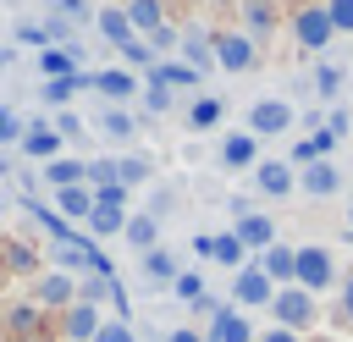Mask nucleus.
<instances>
[{
    "instance_id": "obj_6",
    "label": "nucleus",
    "mask_w": 353,
    "mask_h": 342,
    "mask_svg": "<svg viewBox=\"0 0 353 342\" xmlns=\"http://www.w3.org/2000/svg\"><path fill=\"white\" fill-rule=\"evenodd\" d=\"M61 132H55V121H22V138H17V149L28 154V160H39V165H50V160H61Z\"/></svg>"
},
{
    "instance_id": "obj_37",
    "label": "nucleus",
    "mask_w": 353,
    "mask_h": 342,
    "mask_svg": "<svg viewBox=\"0 0 353 342\" xmlns=\"http://www.w3.org/2000/svg\"><path fill=\"white\" fill-rule=\"evenodd\" d=\"M17 138H22V116H17L11 105H0V149H11Z\"/></svg>"
},
{
    "instance_id": "obj_7",
    "label": "nucleus",
    "mask_w": 353,
    "mask_h": 342,
    "mask_svg": "<svg viewBox=\"0 0 353 342\" xmlns=\"http://www.w3.org/2000/svg\"><path fill=\"white\" fill-rule=\"evenodd\" d=\"M292 33H298V44H303V50H325V44L336 39V28H331V11H325V6H303V11L292 17Z\"/></svg>"
},
{
    "instance_id": "obj_49",
    "label": "nucleus",
    "mask_w": 353,
    "mask_h": 342,
    "mask_svg": "<svg viewBox=\"0 0 353 342\" xmlns=\"http://www.w3.org/2000/svg\"><path fill=\"white\" fill-rule=\"evenodd\" d=\"M165 342H204L193 325H176V331H165Z\"/></svg>"
},
{
    "instance_id": "obj_19",
    "label": "nucleus",
    "mask_w": 353,
    "mask_h": 342,
    "mask_svg": "<svg viewBox=\"0 0 353 342\" xmlns=\"http://www.w3.org/2000/svg\"><path fill=\"white\" fill-rule=\"evenodd\" d=\"M121 237L132 243V254H149V248H160V221H154V215H143V210H132V215H127V226H121Z\"/></svg>"
},
{
    "instance_id": "obj_11",
    "label": "nucleus",
    "mask_w": 353,
    "mask_h": 342,
    "mask_svg": "<svg viewBox=\"0 0 353 342\" xmlns=\"http://www.w3.org/2000/svg\"><path fill=\"white\" fill-rule=\"evenodd\" d=\"M254 55H259V50H254L248 33H221V39H215V66H221V72H248Z\"/></svg>"
},
{
    "instance_id": "obj_36",
    "label": "nucleus",
    "mask_w": 353,
    "mask_h": 342,
    "mask_svg": "<svg viewBox=\"0 0 353 342\" xmlns=\"http://www.w3.org/2000/svg\"><path fill=\"white\" fill-rule=\"evenodd\" d=\"M171 292H176L182 303H199V298H204V276H199V270H176V281H171Z\"/></svg>"
},
{
    "instance_id": "obj_47",
    "label": "nucleus",
    "mask_w": 353,
    "mask_h": 342,
    "mask_svg": "<svg viewBox=\"0 0 353 342\" xmlns=\"http://www.w3.org/2000/svg\"><path fill=\"white\" fill-rule=\"evenodd\" d=\"M17 39H22V44H44V28H39V22H28V28H17Z\"/></svg>"
},
{
    "instance_id": "obj_41",
    "label": "nucleus",
    "mask_w": 353,
    "mask_h": 342,
    "mask_svg": "<svg viewBox=\"0 0 353 342\" xmlns=\"http://www.w3.org/2000/svg\"><path fill=\"white\" fill-rule=\"evenodd\" d=\"M94 342H138V336H132V325H127V320H105V325L94 331Z\"/></svg>"
},
{
    "instance_id": "obj_43",
    "label": "nucleus",
    "mask_w": 353,
    "mask_h": 342,
    "mask_svg": "<svg viewBox=\"0 0 353 342\" xmlns=\"http://www.w3.org/2000/svg\"><path fill=\"white\" fill-rule=\"evenodd\" d=\"M55 132H61V138H83V121H77L72 110H55Z\"/></svg>"
},
{
    "instance_id": "obj_34",
    "label": "nucleus",
    "mask_w": 353,
    "mask_h": 342,
    "mask_svg": "<svg viewBox=\"0 0 353 342\" xmlns=\"http://www.w3.org/2000/svg\"><path fill=\"white\" fill-rule=\"evenodd\" d=\"M50 6H55V17H61V22H72V28H88V22H94V11H99V6H88V0H50Z\"/></svg>"
},
{
    "instance_id": "obj_14",
    "label": "nucleus",
    "mask_w": 353,
    "mask_h": 342,
    "mask_svg": "<svg viewBox=\"0 0 353 342\" xmlns=\"http://www.w3.org/2000/svg\"><path fill=\"white\" fill-rule=\"evenodd\" d=\"M143 83H160V88H199L204 72H193L188 61H154V66L143 72Z\"/></svg>"
},
{
    "instance_id": "obj_46",
    "label": "nucleus",
    "mask_w": 353,
    "mask_h": 342,
    "mask_svg": "<svg viewBox=\"0 0 353 342\" xmlns=\"http://www.w3.org/2000/svg\"><path fill=\"white\" fill-rule=\"evenodd\" d=\"M254 342H303V336H298V331H281V325H265Z\"/></svg>"
},
{
    "instance_id": "obj_16",
    "label": "nucleus",
    "mask_w": 353,
    "mask_h": 342,
    "mask_svg": "<svg viewBox=\"0 0 353 342\" xmlns=\"http://www.w3.org/2000/svg\"><path fill=\"white\" fill-rule=\"evenodd\" d=\"M254 265H259V270H265L276 287H292V270H298V248H287V243H270V248H265Z\"/></svg>"
},
{
    "instance_id": "obj_22",
    "label": "nucleus",
    "mask_w": 353,
    "mask_h": 342,
    "mask_svg": "<svg viewBox=\"0 0 353 342\" xmlns=\"http://www.w3.org/2000/svg\"><path fill=\"white\" fill-rule=\"evenodd\" d=\"M88 210H94V188H88V182L55 193V215H61V221H88Z\"/></svg>"
},
{
    "instance_id": "obj_1",
    "label": "nucleus",
    "mask_w": 353,
    "mask_h": 342,
    "mask_svg": "<svg viewBox=\"0 0 353 342\" xmlns=\"http://www.w3.org/2000/svg\"><path fill=\"white\" fill-rule=\"evenodd\" d=\"M270 314H276V325L281 331H314V320H320V298L314 292H303L298 281L292 287H276V298H270Z\"/></svg>"
},
{
    "instance_id": "obj_38",
    "label": "nucleus",
    "mask_w": 353,
    "mask_h": 342,
    "mask_svg": "<svg viewBox=\"0 0 353 342\" xmlns=\"http://www.w3.org/2000/svg\"><path fill=\"white\" fill-rule=\"evenodd\" d=\"M138 94H143V105H149L154 116H165V110H171V88H160V83H143Z\"/></svg>"
},
{
    "instance_id": "obj_35",
    "label": "nucleus",
    "mask_w": 353,
    "mask_h": 342,
    "mask_svg": "<svg viewBox=\"0 0 353 342\" xmlns=\"http://www.w3.org/2000/svg\"><path fill=\"white\" fill-rule=\"evenodd\" d=\"M121 61H127V72H149V66H154V50H149V44L132 33V39L121 44Z\"/></svg>"
},
{
    "instance_id": "obj_30",
    "label": "nucleus",
    "mask_w": 353,
    "mask_h": 342,
    "mask_svg": "<svg viewBox=\"0 0 353 342\" xmlns=\"http://www.w3.org/2000/svg\"><path fill=\"white\" fill-rule=\"evenodd\" d=\"M149 177H154V165H149L143 154H121V160H116V182H121V188H143Z\"/></svg>"
},
{
    "instance_id": "obj_29",
    "label": "nucleus",
    "mask_w": 353,
    "mask_h": 342,
    "mask_svg": "<svg viewBox=\"0 0 353 342\" xmlns=\"http://www.w3.org/2000/svg\"><path fill=\"white\" fill-rule=\"evenodd\" d=\"M138 259H143V276H149V281H176V270H182L171 248H149V254H138Z\"/></svg>"
},
{
    "instance_id": "obj_45",
    "label": "nucleus",
    "mask_w": 353,
    "mask_h": 342,
    "mask_svg": "<svg viewBox=\"0 0 353 342\" xmlns=\"http://www.w3.org/2000/svg\"><path fill=\"white\" fill-rule=\"evenodd\" d=\"M176 39H182V33H176L171 22H160V28L149 33V50H165V44H176Z\"/></svg>"
},
{
    "instance_id": "obj_54",
    "label": "nucleus",
    "mask_w": 353,
    "mask_h": 342,
    "mask_svg": "<svg viewBox=\"0 0 353 342\" xmlns=\"http://www.w3.org/2000/svg\"><path fill=\"white\" fill-rule=\"evenodd\" d=\"M309 342H336V336H309Z\"/></svg>"
},
{
    "instance_id": "obj_39",
    "label": "nucleus",
    "mask_w": 353,
    "mask_h": 342,
    "mask_svg": "<svg viewBox=\"0 0 353 342\" xmlns=\"http://www.w3.org/2000/svg\"><path fill=\"white\" fill-rule=\"evenodd\" d=\"M99 127H105L110 138H132V116H127V110H105V116H99Z\"/></svg>"
},
{
    "instance_id": "obj_31",
    "label": "nucleus",
    "mask_w": 353,
    "mask_h": 342,
    "mask_svg": "<svg viewBox=\"0 0 353 342\" xmlns=\"http://www.w3.org/2000/svg\"><path fill=\"white\" fill-rule=\"evenodd\" d=\"M39 320H44L39 303H17V309H6V331H11V336H33Z\"/></svg>"
},
{
    "instance_id": "obj_8",
    "label": "nucleus",
    "mask_w": 353,
    "mask_h": 342,
    "mask_svg": "<svg viewBox=\"0 0 353 342\" xmlns=\"http://www.w3.org/2000/svg\"><path fill=\"white\" fill-rule=\"evenodd\" d=\"M221 165H226V171H254V165H259V138H254L248 127L221 132Z\"/></svg>"
},
{
    "instance_id": "obj_50",
    "label": "nucleus",
    "mask_w": 353,
    "mask_h": 342,
    "mask_svg": "<svg viewBox=\"0 0 353 342\" xmlns=\"http://www.w3.org/2000/svg\"><path fill=\"white\" fill-rule=\"evenodd\" d=\"M342 314H347V320H353V276H347V281H342Z\"/></svg>"
},
{
    "instance_id": "obj_26",
    "label": "nucleus",
    "mask_w": 353,
    "mask_h": 342,
    "mask_svg": "<svg viewBox=\"0 0 353 342\" xmlns=\"http://www.w3.org/2000/svg\"><path fill=\"white\" fill-rule=\"evenodd\" d=\"M121 11H127V22H132V33H154V28L165 22V6H160V0H127Z\"/></svg>"
},
{
    "instance_id": "obj_20",
    "label": "nucleus",
    "mask_w": 353,
    "mask_h": 342,
    "mask_svg": "<svg viewBox=\"0 0 353 342\" xmlns=\"http://www.w3.org/2000/svg\"><path fill=\"white\" fill-rule=\"evenodd\" d=\"M83 66L72 61V44H44L39 50V77L50 83V77H77Z\"/></svg>"
},
{
    "instance_id": "obj_15",
    "label": "nucleus",
    "mask_w": 353,
    "mask_h": 342,
    "mask_svg": "<svg viewBox=\"0 0 353 342\" xmlns=\"http://www.w3.org/2000/svg\"><path fill=\"white\" fill-rule=\"evenodd\" d=\"M298 188H303L309 199H331V193L342 188V171H336L331 160H314V165H303V171H298Z\"/></svg>"
},
{
    "instance_id": "obj_17",
    "label": "nucleus",
    "mask_w": 353,
    "mask_h": 342,
    "mask_svg": "<svg viewBox=\"0 0 353 342\" xmlns=\"http://www.w3.org/2000/svg\"><path fill=\"white\" fill-rule=\"evenodd\" d=\"M77 182H88V160H77V154H61V160H50V165H44V188H50V193H61V188H77Z\"/></svg>"
},
{
    "instance_id": "obj_2",
    "label": "nucleus",
    "mask_w": 353,
    "mask_h": 342,
    "mask_svg": "<svg viewBox=\"0 0 353 342\" xmlns=\"http://www.w3.org/2000/svg\"><path fill=\"white\" fill-rule=\"evenodd\" d=\"M292 281L303 287V292H325V287H336V254L325 248V243H303L298 248V270H292Z\"/></svg>"
},
{
    "instance_id": "obj_9",
    "label": "nucleus",
    "mask_w": 353,
    "mask_h": 342,
    "mask_svg": "<svg viewBox=\"0 0 353 342\" xmlns=\"http://www.w3.org/2000/svg\"><path fill=\"white\" fill-rule=\"evenodd\" d=\"M254 188H259L265 199H287V193L298 188L292 160H259V165H254Z\"/></svg>"
},
{
    "instance_id": "obj_13",
    "label": "nucleus",
    "mask_w": 353,
    "mask_h": 342,
    "mask_svg": "<svg viewBox=\"0 0 353 342\" xmlns=\"http://www.w3.org/2000/svg\"><path fill=\"white\" fill-rule=\"evenodd\" d=\"M254 336H259V331H254V320H248L243 309H215L204 342H254Z\"/></svg>"
},
{
    "instance_id": "obj_52",
    "label": "nucleus",
    "mask_w": 353,
    "mask_h": 342,
    "mask_svg": "<svg viewBox=\"0 0 353 342\" xmlns=\"http://www.w3.org/2000/svg\"><path fill=\"white\" fill-rule=\"evenodd\" d=\"M0 215H11V193L6 188H0Z\"/></svg>"
},
{
    "instance_id": "obj_33",
    "label": "nucleus",
    "mask_w": 353,
    "mask_h": 342,
    "mask_svg": "<svg viewBox=\"0 0 353 342\" xmlns=\"http://www.w3.org/2000/svg\"><path fill=\"white\" fill-rule=\"evenodd\" d=\"M342 83H347V72H342V66H314V99H336V94H342Z\"/></svg>"
},
{
    "instance_id": "obj_32",
    "label": "nucleus",
    "mask_w": 353,
    "mask_h": 342,
    "mask_svg": "<svg viewBox=\"0 0 353 342\" xmlns=\"http://www.w3.org/2000/svg\"><path fill=\"white\" fill-rule=\"evenodd\" d=\"M243 17H248V39H270V28H276L270 0H243Z\"/></svg>"
},
{
    "instance_id": "obj_25",
    "label": "nucleus",
    "mask_w": 353,
    "mask_h": 342,
    "mask_svg": "<svg viewBox=\"0 0 353 342\" xmlns=\"http://www.w3.org/2000/svg\"><path fill=\"white\" fill-rule=\"evenodd\" d=\"M94 88H99V94H110V99H132L143 83H138V72H127V66H121V72H94Z\"/></svg>"
},
{
    "instance_id": "obj_3",
    "label": "nucleus",
    "mask_w": 353,
    "mask_h": 342,
    "mask_svg": "<svg viewBox=\"0 0 353 342\" xmlns=\"http://www.w3.org/2000/svg\"><path fill=\"white\" fill-rule=\"evenodd\" d=\"M292 121H298V116H292V105H287V99H276V94H265V99H254V105H248V132H254V138H281Z\"/></svg>"
},
{
    "instance_id": "obj_28",
    "label": "nucleus",
    "mask_w": 353,
    "mask_h": 342,
    "mask_svg": "<svg viewBox=\"0 0 353 342\" xmlns=\"http://www.w3.org/2000/svg\"><path fill=\"white\" fill-rule=\"evenodd\" d=\"M215 121H221V94H199V99L188 105V127H193V132H210Z\"/></svg>"
},
{
    "instance_id": "obj_27",
    "label": "nucleus",
    "mask_w": 353,
    "mask_h": 342,
    "mask_svg": "<svg viewBox=\"0 0 353 342\" xmlns=\"http://www.w3.org/2000/svg\"><path fill=\"white\" fill-rule=\"evenodd\" d=\"M176 50H182V61H188L193 72H204V66H215V39H199V33H182V39H176Z\"/></svg>"
},
{
    "instance_id": "obj_40",
    "label": "nucleus",
    "mask_w": 353,
    "mask_h": 342,
    "mask_svg": "<svg viewBox=\"0 0 353 342\" xmlns=\"http://www.w3.org/2000/svg\"><path fill=\"white\" fill-rule=\"evenodd\" d=\"M325 11H331L336 33H353V0H325Z\"/></svg>"
},
{
    "instance_id": "obj_51",
    "label": "nucleus",
    "mask_w": 353,
    "mask_h": 342,
    "mask_svg": "<svg viewBox=\"0 0 353 342\" xmlns=\"http://www.w3.org/2000/svg\"><path fill=\"white\" fill-rule=\"evenodd\" d=\"M6 66H17V50H11V44H0V72H6Z\"/></svg>"
},
{
    "instance_id": "obj_18",
    "label": "nucleus",
    "mask_w": 353,
    "mask_h": 342,
    "mask_svg": "<svg viewBox=\"0 0 353 342\" xmlns=\"http://www.w3.org/2000/svg\"><path fill=\"white\" fill-rule=\"evenodd\" d=\"M61 320H66V342H94V331L105 325V314H99L94 303H83V298H77V303H72Z\"/></svg>"
},
{
    "instance_id": "obj_42",
    "label": "nucleus",
    "mask_w": 353,
    "mask_h": 342,
    "mask_svg": "<svg viewBox=\"0 0 353 342\" xmlns=\"http://www.w3.org/2000/svg\"><path fill=\"white\" fill-rule=\"evenodd\" d=\"M116 182V160H88V188H110Z\"/></svg>"
},
{
    "instance_id": "obj_48",
    "label": "nucleus",
    "mask_w": 353,
    "mask_h": 342,
    "mask_svg": "<svg viewBox=\"0 0 353 342\" xmlns=\"http://www.w3.org/2000/svg\"><path fill=\"white\" fill-rule=\"evenodd\" d=\"M6 254H11V265H17V270H33V254H28V248H17V243H11Z\"/></svg>"
},
{
    "instance_id": "obj_12",
    "label": "nucleus",
    "mask_w": 353,
    "mask_h": 342,
    "mask_svg": "<svg viewBox=\"0 0 353 342\" xmlns=\"http://www.w3.org/2000/svg\"><path fill=\"white\" fill-rule=\"evenodd\" d=\"M232 232H237V243H243L248 254H265V248L276 243V221H270L265 210H248V215H237V226H232Z\"/></svg>"
},
{
    "instance_id": "obj_24",
    "label": "nucleus",
    "mask_w": 353,
    "mask_h": 342,
    "mask_svg": "<svg viewBox=\"0 0 353 342\" xmlns=\"http://www.w3.org/2000/svg\"><path fill=\"white\" fill-rule=\"evenodd\" d=\"M94 28H99V33H105L116 50L132 39V22H127V11H121V6H99V11H94Z\"/></svg>"
},
{
    "instance_id": "obj_44",
    "label": "nucleus",
    "mask_w": 353,
    "mask_h": 342,
    "mask_svg": "<svg viewBox=\"0 0 353 342\" xmlns=\"http://www.w3.org/2000/svg\"><path fill=\"white\" fill-rule=\"evenodd\" d=\"M171 199H176L171 188H154V193H149V210H143V215H154V221H160V215L171 210Z\"/></svg>"
},
{
    "instance_id": "obj_10",
    "label": "nucleus",
    "mask_w": 353,
    "mask_h": 342,
    "mask_svg": "<svg viewBox=\"0 0 353 342\" xmlns=\"http://www.w3.org/2000/svg\"><path fill=\"white\" fill-rule=\"evenodd\" d=\"M193 248H199V254H204V259H215V265H226V270H232V276H237V270H243V265H248V248H243V243H237V232H215V237H199V243H193Z\"/></svg>"
},
{
    "instance_id": "obj_21",
    "label": "nucleus",
    "mask_w": 353,
    "mask_h": 342,
    "mask_svg": "<svg viewBox=\"0 0 353 342\" xmlns=\"http://www.w3.org/2000/svg\"><path fill=\"white\" fill-rule=\"evenodd\" d=\"M331 149H336V132H331V127H320L314 138H298V143H292V171H303V165L325 160Z\"/></svg>"
},
{
    "instance_id": "obj_4",
    "label": "nucleus",
    "mask_w": 353,
    "mask_h": 342,
    "mask_svg": "<svg viewBox=\"0 0 353 342\" xmlns=\"http://www.w3.org/2000/svg\"><path fill=\"white\" fill-rule=\"evenodd\" d=\"M33 303H39V309H61V314H66V309L77 303V276H66V270H55V265H50V270H39V276H33Z\"/></svg>"
},
{
    "instance_id": "obj_23",
    "label": "nucleus",
    "mask_w": 353,
    "mask_h": 342,
    "mask_svg": "<svg viewBox=\"0 0 353 342\" xmlns=\"http://www.w3.org/2000/svg\"><path fill=\"white\" fill-rule=\"evenodd\" d=\"M83 226H88V237H121V226H127V210H121V204H94Z\"/></svg>"
},
{
    "instance_id": "obj_5",
    "label": "nucleus",
    "mask_w": 353,
    "mask_h": 342,
    "mask_svg": "<svg viewBox=\"0 0 353 342\" xmlns=\"http://www.w3.org/2000/svg\"><path fill=\"white\" fill-rule=\"evenodd\" d=\"M270 298H276V281L259 265H243L232 276V309H270Z\"/></svg>"
},
{
    "instance_id": "obj_53",
    "label": "nucleus",
    "mask_w": 353,
    "mask_h": 342,
    "mask_svg": "<svg viewBox=\"0 0 353 342\" xmlns=\"http://www.w3.org/2000/svg\"><path fill=\"white\" fill-rule=\"evenodd\" d=\"M347 237H353V204H347Z\"/></svg>"
}]
</instances>
